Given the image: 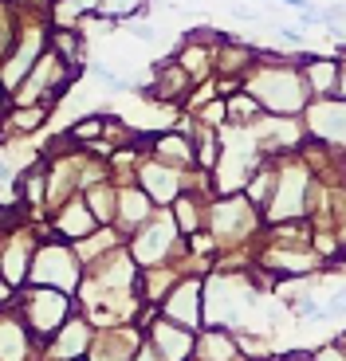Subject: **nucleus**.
Masks as SVG:
<instances>
[{
	"label": "nucleus",
	"instance_id": "obj_1",
	"mask_svg": "<svg viewBox=\"0 0 346 361\" xmlns=\"http://www.w3.org/2000/svg\"><path fill=\"white\" fill-rule=\"evenodd\" d=\"M303 197H307V173H303V169L280 173V180H275V208H272V216H280V220L299 216V212H303Z\"/></svg>",
	"mask_w": 346,
	"mask_h": 361
},
{
	"label": "nucleus",
	"instance_id": "obj_2",
	"mask_svg": "<svg viewBox=\"0 0 346 361\" xmlns=\"http://www.w3.org/2000/svg\"><path fill=\"white\" fill-rule=\"evenodd\" d=\"M150 350H154L157 361H185L193 353V334L185 326H157Z\"/></svg>",
	"mask_w": 346,
	"mask_h": 361
},
{
	"label": "nucleus",
	"instance_id": "obj_3",
	"mask_svg": "<svg viewBox=\"0 0 346 361\" xmlns=\"http://www.w3.org/2000/svg\"><path fill=\"white\" fill-rule=\"evenodd\" d=\"M64 314H67V298L59 295V290H44V295L32 298L28 322H32V330H36V334H52Z\"/></svg>",
	"mask_w": 346,
	"mask_h": 361
},
{
	"label": "nucleus",
	"instance_id": "obj_4",
	"mask_svg": "<svg viewBox=\"0 0 346 361\" xmlns=\"http://www.w3.org/2000/svg\"><path fill=\"white\" fill-rule=\"evenodd\" d=\"M311 134L319 142H346V106L342 102H327V106L311 110Z\"/></svg>",
	"mask_w": 346,
	"mask_h": 361
},
{
	"label": "nucleus",
	"instance_id": "obj_5",
	"mask_svg": "<svg viewBox=\"0 0 346 361\" xmlns=\"http://www.w3.org/2000/svg\"><path fill=\"white\" fill-rule=\"evenodd\" d=\"M165 314H169L177 326H197L201 322V314H197V279L181 283V287L173 290V298L165 302Z\"/></svg>",
	"mask_w": 346,
	"mask_h": 361
},
{
	"label": "nucleus",
	"instance_id": "obj_6",
	"mask_svg": "<svg viewBox=\"0 0 346 361\" xmlns=\"http://www.w3.org/2000/svg\"><path fill=\"white\" fill-rule=\"evenodd\" d=\"M59 220H64V224H59V228H64V240H79V235H91V228H95V216H91V212H87L83 204H71Z\"/></svg>",
	"mask_w": 346,
	"mask_h": 361
},
{
	"label": "nucleus",
	"instance_id": "obj_7",
	"mask_svg": "<svg viewBox=\"0 0 346 361\" xmlns=\"http://www.w3.org/2000/svg\"><path fill=\"white\" fill-rule=\"evenodd\" d=\"M201 353L209 361H237V342L228 334H209L205 342H201Z\"/></svg>",
	"mask_w": 346,
	"mask_h": 361
},
{
	"label": "nucleus",
	"instance_id": "obj_8",
	"mask_svg": "<svg viewBox=\"0 0 346 361\" xmlns=\"http://www.w3.org/2000/svg\"><path fill=\"white\" fill-rule=\"evenodd\" d=\"M142 8H146V0H99V8H95V16H142Z\"/></svg>",
	"mask_w": 346,
	"mask_h": 361
},
{
	"label": "nucleus",
	"instance_id": "obj_9",
	"mask_svg": "<svg viewBox=\"0 0 346 361\" xmlns=\"http://www.w3.org/2000/svg\"><path fill=\"white\" fill-rule=\"evenodd\" d=\"M225 114H232L237 122H256L260 118V99L256 94H237L225 102Z\"/></svg>",
	"mask_w": 346,
	"mask_h": 361
},
{
	"label": "nucleus",
	"instance_id": "obj_10",
	"mask_svg": "<svg viewBox=\"0 0 346 361\" xmlns=\"http://www.w3.org/2000/svg\"><path fill=\"white\" fill-rule=\"evenodd\" d=\"M307 75H315V87H319V90H330V87H335V79H338V63H323V59H311Z\"/></svg>",
	"mask_w": 346,
	"mask_h": 361
},
{
	"label": "nucleus",
	"instance_id": "obj_11",
	"mask_svg": "<svg viewBox=\"0 0 346 361\" xmlns=\"http://www.w3.org/2000/svg\"><path fill=\"white\" fill-rule=\"evenodd\" d=\"M55 51L64 55V59H79V39H75L71 32H67V27H64V32L55 36Z\"/></svg>",
	"mask_w": 346,
	"mask_h": 361
},
{
	"label": "nucleus",
	"instance_id": "obj_12",
	"mask_svg": "<svg viewBox=\"0 0 346 361\" xmlns=\"http://www.w3.org/2000/svg\"><path fill=\"white\" fill-rule=\"evenodd\" d=\"M71 134H75V137H99V134H102V122H99V118H87V122H79Z\"/></svg>",
	"mask_w": 346,
	"mask_h": 361
},
{
	"label": "nucleus",
	"instance_id": "obj_13",
	"mask_svg": "<svg viewBox=\"0 0 346 361\" xmlns=\"http://www.w3.org/2000/svg\"><path fill=\"white\" fill-rule=\"evenodd\" d=\"M126 32H130V36H138V39H146V44H154V39H157V27L154 24H126Z\"/></svg>",
	"mask_w": 346,
	"mask_h": 361
},
{
	"label": "nucleus",
	"instance_id": "obj_14",
	"mask_svg": "<svg viewBox=\"0 0 346 361\" xmlns=\"http://www.w3.org/2000/svg\"><path fill=\"white\" fill-rule=\"evenodd\" d=\"M177 220H181V228H185V232H193V228H197V216H193L189 200H177Z\"/></svg>",
	"mask_w": 346,
	"mask_h": 361
},
{
	"label": "nucleus",
	"instance_id": "obj_15",
	"mask_svg": "<svg viewBox=\"0 0 346 361\" xmlns=\"http://www.w3.org/2000/svg\"><path fill=\"white\" fill-rule=\"evenodd\" d=\"M315 361H346V353L338 350V345H327V350L315 353Z\"/></svg>",
	"mask_w": 346,
	"mask_h": 361
},
{
	"label": "nucleus",
	"instance_id": "obj_16",
	"mask_svg": "<svg viewBox=\"0 0 346 361\" xmlns=\"http://www.w3.org/2000/svg\"><path fill=\"white\" fill-rule=\"evenodd\" d=\"M232 16H237V20H248V24H252V20H260L252 8H244V4H232Z\"/></svg>",
	"mask_w": 346,
	"mask_h": 361
},
{
	"label": "nucleus",
	"instance_id": "obj_17",
	"mask_svg": "<svg viewBox=\"0 0 346 361\" xmlns=\"http://www.w3.org/2000/svg\"><path fill=\"white\" fill-rule=\"evenodd\" d=\"M8 173H12V169H8L4 161H0V180H8Z\"/></svg>",
	"mask_w": 346,
	"mask_h": 361
},
{
	"label": "nucleus",
	"instance_id": "obj_18",
	"mask_svg": "<svg viewBox=\"0 0 346 361\" xmlns=\"http://www.w3.org/2000/svg\"><path fill=\"white\" fill-rule=\"evenodd\" d=\"M283 361H311V357H283Z\"/></svg>",
	"mask_w": 346,
	"mask_h": 361
}]
</instances>
